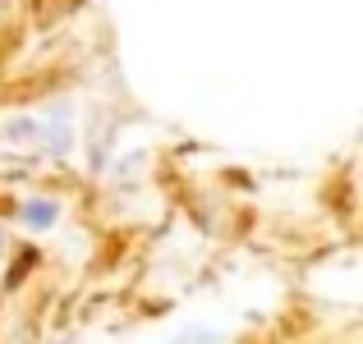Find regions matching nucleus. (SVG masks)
Instances as JSON below:
<instances>
[{
    "mask_svg": "<svg viewBox=\"0 0 363 344\" xmlns=\"http://www.w3.org/2000/svg\"><path fill=\"white\" fill-rule=\"evenodd\" d=\"M28 225H51L55 221V207H28Z\"/></svg>",
    "mask_w": 363,
    "mask_h": 344,
    "instance_id": "f257e3e1",
    "label": "nucleus"
}]
</instances>
